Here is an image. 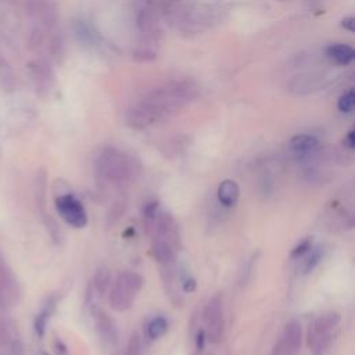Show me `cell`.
<instances>
[{
	"label": "cell",
	"mask_w": 355,
	"mask_h": 355,
	"mask_svg": "<svg viewBox=\"0 0 355 355\" xmlns=\"http://www.w3.org/2000/svg\"><path fill=\"white\" fill-rule=\"evenodd\" d=\"M197 94L193 80L180 79L164 83L140 100H137L126 114V123L132 129H146L179 111Z\"/></svg>",
	"instance_id": "6da1fadb"
},
{
	"label": "cell",
	"mask_w": 355,
	"mask_h": 355,
	"mask_svg": "<svg viewBox=\"0 0 355 355\" xmlns=\"http://www.w3.org/2000/svg\"><path fill=\"white\" fill-rule=\"evenodd\" d=\"M97 173L114 184H122L133 180L139 172V162L129 154L115 148L107 147L100 151L96 159Z\"/></svg>",
	"instance_id": "7a4b0ae2"
},
{
	"label": "cell",
	"mask_w": 355,
	"mask_h": 355,
	"mask_svg": "<svg viewBox=\"0 0 355 355\" xmlns=\"http://www.w3.org/2000/svg\"><path fill=\"white\" fill-rule=\"evenodd\" d=\"M143 277L135 270H122L110 286L108 302L115 312H126L133 305L139 291L143 287Z\"/></svg>",
	"instance_id": "3957f363"
},
{
	"label": "cell",
	"mask_w": 355,
	"mask_h": 355,
	"mask_svg": "<svg viewBox=\"0 0 355 355\" xmlns=\"http://www.w3.org/2000/svg\"><path fill=\"white\" fill-rule=\"evenodd\" d=\"M340 323V313L326 312L318 316L308 329V347L312 355H324L331 343V331Z\"/></svg>",
	"instance_id": "277c9868"
},
{
	"label": "cell",
	"mask_w": 355,
	"mask_h": 355,
	"mask_svg": "<svg viewBox=\"0 0 355 355\" xmlns=\"http://www.w3.org/2000/svg\"><path fill=\"white\" fill-rule=\"evenodd\" d=\"M223 301L220 294H215L204 308V333L208 341L219 344L223 337Z\"/></svg>",
	"instance_id": "5b68a950"
},
{
	"label": "cell",
	"mask_w": 355,
	"mask_h": 355,
	"mask_svg": "<svg viewBox=\"0 0 355 355\" xmlns=\"http://www.w3.org/2000/svg\"><path fill=\"white\" fill-rule=\"evenodd\" d=\"M55 208L58 215L72 227L80 229L87 225V212L83 204L71 193L61 194L55 198Z\"/></svg>",
	"instance_id": "8992f818"
},
{
	"label": "cell",
	"mask_w": 355,
	"mask_h": 355,
	"mask_svg": "<svg viewBox=\"0 0 355 355\" xmlns=\"http://www.w3.org/2000/svg\"><path fill=\"white\" fill-rule=\"evenodd\" d=\"M215 10L209 6L197 4L184 10L180 15V29L184 32H201L212 25L215 21Z\"/></svg>",
	"instance_id": "52a82bcc"
},
{
	"label": "cell",
	"mask_w": 355,
	"mask_h": 355,
	"mask_svg": "<svg viewBox=\"0 0 355 355\" xmlns=\"http://www.w3.org/2000/svg\"><path fill=\"white\" fill-rule=\"evenodd\" d=\"M94 326H96L97 336L104 345H110V347L116 345L119 338L118 329L114 319L105 311L100 308L94 311Z\"/></svg>",
	"instance_id": "ba28073f"
},
{
	"label": "cell",
	"mask_w": 355,
	"mask_h": 355,
	"mask_svg": "<svg viewBox=\"0 0 355 355\" xmlns=\"http://www.w3.org/2000/svg\"><path fill=\"white\" fill-rule=\"evenodd\" d=\"M216 197L220 205L230 208L234 207L240 197V189L239 184L232 179H225L219 183L216 190Z\"/></svg>",
	"instance_id": "9c48e42d"
},
{
	"label": "cell",
	"mask_w": 355,
	"mask_h": 355,
	"mask_svg": "<svg viewBox=\"0 0 355 355\" xmlns=\"http://www.w3.org/2000/svg\"><path fill=\"white\" fill-rule=\"evenodd\" d=\"M319 146V140L309 133H298L290 139V148L297 155H309Z\"/></svg>",
	"instance_id": "30bf717a"
},
{
	"label": "cell",
	"mask_w": 355,
	"mask_h": 355,
	"mask_svg": "<svg viewBox=\"0 0 355 355\" xmlns=\"http://www.w3.org/2000/svg\"><path fill=\"white\" fill-rule=\"evenodd\" d=\"M326 57L337 65H348L355 57V51L351 46L344 43H333L326 49Z\"/></svg>",
	"instance_id": "8fae6325"
},
{
	"label": "cell",
	"mask_w": 355,
	"mask_h": 355,
	"mask_svg": "<svg viewBox=\"0 0 355 355\" xmlns=\"http://www.w3.org/2000/svg\"><path fill=\"white\" fill-rule=\"evenodd\" d=\"M302 343V327L298 320H290L283 330V344L288 351L300 349Z\"/></svg>",
	"instance_id": "7c38bea8"
},
{
	"label": "cell",
	"mask_w": 355,
	"mask_h": 355,
	"mask_svg": "<svg viewBox=\"0 0 355 355\" xmlns=\"http://www.w3.org/2000/svg\"><path fill=\"white\" fill-rule=\"evenodd\" d=\"M151 252H153V257L154 259L161 263V265H171L173 263L175 258H176V254H175V248L173 245L166 241V240H162V239H158L154 241L153 247H151Z\"/></svg>",
	"instance_id": "4fadbf2b"
},
{
	"label": "cell",
	"mask_w": 355,
	"mask_h": 355,
	"mask_svg": "<svg viewBox=\"0 0 355 355\" xmlns=\"http://www.w3.org/2000/svg\"><path fill=\"white\" fill-rule=\"evenodd\" d=\"M168 330V320L164 316H154L146 324V334L150 340H157L162 337Z\"/></svg>",
	"instance_id": "5bb4252c"
},
{
	"label": "cell",
	"mask_w": 355,
	"mask_h": 355,
	"mask_svg": "<svg viewBox=\"0 0 355 355\" xmlns=\"http://www.w3.org/2000/svg\"><path fill=\"white\" fill-rule=\"evenodd\" d=\"M54 306H55V302L53 300H50L44 306L43 309L37 313L36 319H35V330H36V334L39 337H43L44 331H46V326H47V322L49 319L51 318V313L54 311Z\"/></svg>",
	"instance_id": "9a60e30c"
},
{
	"label": "cell",
	"mask_w": 355,
	"mask_h": 355,
	"mask_svg": "<svg viewBox=\"0 0 355 355\" xmlns=\"http://www.w3.org/2000/svg\"><path fill=\"white\" fill-rule=\"evenodd\" d=\"M93 286H94V290L103 295L105 294L108 290H110V286H111V276H110V272L107 268H98L93 276Z\"/></svg>",
	"instance_id": "2e32d148"
},
{
	"label": "cell",
	"mask_w": 355,
	"mask_h": 355,
	"mask_svg": "<svg viewBox=\"0 0 355 355\" xmlns=\"http://www.w3.org/2000/svg\"><path fill=\"white\" fill-rule=\"evenodd\" d=\"M306 254H308V257H306L305 261H304L302 270H304L305 273H309V272H312V270L318 266V263L320 262V259H322V250H320V248H311Z\"/></svg>",
	"instance_id": "e0dca14e"
},
{
	"label": "cell",
	"mask_w": 355,
	"mask_h": 355,
	"mask_svg": "<svg viewBox=\"0 0 355 355\" xmlns=\"http://www.w3.org/2000/svg\"><path fill=\"white\" fill-rule=\"evenodd\" d=\"M354 105H355V93H354L352 89L348 90V92H345L344 94H341L340 98H338V101H337V108H338V111L345 112V114L352 112Z\"/></svg>",
	"instance_id": "ac0fdd59"
},
{
	"label": "cell",
	"mask_w": 355,
	"mask_h": 355,
	"mask_svg": "<svg viewBox=\"0 0 355 355\" xmlns=\"http://www.w3.org/2000/svg\"><path fill=\"white\" fill-rule=\"evenodd\" d=\"M140 354H141V340L137 334H132L129 337L125 351L115 352L114 355H140Z\"/></svg>",
	"instance_id": "d6986e66"
},
{
	"label": "cell",
	"mask_w": 355,
	"mask_h": 355,
	"mask_svg": "<svg viewBox=\"0 0 355 355\" xmlns=\"http://www.w3.org/2000/svg\"><path fill=\"white\" fill-rule=\"evenodd\" d=\"M125 208H126V205H125V201L123 200H118L112 207H111V209H110V214H108V216H107V219H108V223H115L121 216H122V214L125 212Z\"/></svg>",
	"instance_id": "ffe728a7"
},
{
	"label": "cell",
	"mask_w": 355,
	"mask_h": 355,
	"mask_svg": "<svg viewBox=\"0 0 355 355\" xmlns=\"http://www.w3.org/2000/svg\"><path fill=\"white\" fill-rule=\"evenodd\" d=\"M311 248H312V243H311V240H304V241H301L297 247H294V248H293V251H291V257H293V258H300V257L305 255Z\"/></svg>",
	"instance_id": "44dd1931"
},
{
	"label": "cell",
	"mask_w": 355,
	"mask_h": 355,
	"mask_svg": "<svg viewBox=\"0 0 355 355\" xmlns=\"http://www.w3.org/2000/svg\"><path fill=\"white\" fill-rule=\"evenodd\" d=\"M344 146L349 150H352L355 147V132L354 130H349L347 133V136L344 137Z\"/></svg>",
	"instance_id": "7402d4cb"
},
{
	"label": "cell",
	"mask_w": 355,
	"mask_h": 355,
	"mask_svg": "<svg viewBox=\"0 0 355 355\" xmlns=\"http://www.w3.org/2000/svg\"><path fill=\"white\" fill-rule=\"evenodd\" d=\"M341 26L349 32H354L355 31V19L354 17H347L341 21Z\"/></svg>",
	"instance_id": "603a6c76"
},
{
	"label": "cell",
	"mask_w": 355,
	"mask_h": 355,
	"mask_svg": "<svg viewBox=\"0 0 355 355\" xmlns=\"http://www.w3.org/2000/svg\"><path fill=\"white\" fill-rule=\"evenodd\" d=\"M194 288H196V282H194V279H191V277L184 279V282H183V290H184L186 293H191V291H194Z\"/></svg>",
	"instance_id": "cb8c5ba5"
},
{
	"label": "cell",
	"mask_w": 355,
	"mask_h": 355,
	"mask_svg": "<svg viewBox=\"0 0 355 355\" xmlns=\"http://www.w3.org/2000/svg\"><path fill=\"white\" fill-rule=\"evenodd\" d=\"M204 338H205V333H204V330H198L197 337H196V347H197V349H198V351H200V349H202V347H204Z\"/></svg>",
	"instance_id": "d4e9b609"
}]
</instances>
